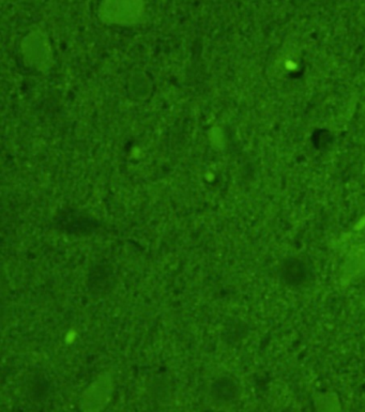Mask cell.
Listing matches in <instances>:
<instances>
[{
  "label": "cell",
  "instance_id": "cell-1",
  "mask_svg": "<svg viewBox=\"0 0 365 412\" xmlns=\"http://www.w3.org/2000/svg\"><path fill=\"white\" fill-rule=\"evenodd\" d=\"M145 13L144 0H103L100 6L101 21L109 25L129 26L142 19Z\"/></svg>",
  "mask_w": 365,
  "mask_h": 412
},
{
  "label": "cell",
  "instance_id": "cell-2",
  "mask_svg": "<svg viewBox=\"0 0 365 412\" xmlns=\"http://www.w3.org/2000/svg\"><path fill=\"white\" fill-rule=\"evenodd\" d=\"M25 42L26 43L23 46L25 59L29 60L38 69H44L50 60V46L46 43V39L43 38L42 35L33 32Z\"/></svg>",
  "mask_w": 365,
  "mask_h": 412
},
{
  "label": "cell",
  "instance_id": "cell-3",
  "mask_svg": "<svg viewBox=\"0 0 365 412\" xmlns=\"http://www.w3.org/2000/svg\"><path fill=\"white\" fill-rule=\"evenodd\" d=\"M282 277L290 285L302 284L308 277L306 263L300 259H290L283 265Z\"/></svg>",
  "mask_w": 365,
  "mask_h": 412
},
{
  "label": "cell",
  "instance_id": "cell-4",
  "mask_svg": "<svg viewBox=\"0 0 365 412\" xmlns=\"http://www.w3.org/2000/svg\"><path fill=\"white\" fill-rule=\"evenodd\" d=\"M111 380H106V378H102V380H97L95 384H93L91 388H88V391L86 392L87 394H93L95 400L91 402H95V409L101 407L104 405L107 398H109V393H111Z\"/></svg>",
  "mask_w": 365,
  "mask_h": 412
}]
</instances>
